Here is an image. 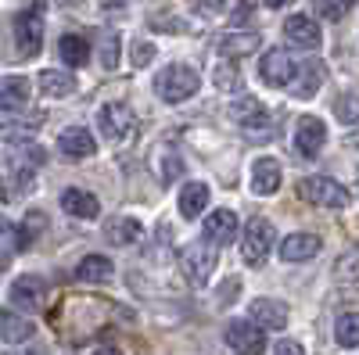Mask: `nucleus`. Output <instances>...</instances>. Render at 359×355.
<instances>
[{
	"mask_svg": "<svg viewBox=\"0 0 359 355\" xmlns=\"http://www.w3.org/2000/svg\"><path fill=\"white\" fill-rule=\"evenodd\" d=\"M201 90V76L198 69L191 65H165L158 76H155V94L165 101V104H180V101H191L194 94Z\"/></svg>",
	"mask_w": 359,
	"mask_h": 355,
	"instance_id": "obj_1",
	"label": "nucleus"
},
{
	"mask_svg": "<svg viewBox=\"0 0 359 355\" xmlns=\"http://www.w3.org/2000/svg\"><path fill=\"white\" fill-rule=\"evenodd\" d=\"M273 244H277V230H273L269 219L255 216V219L245 223V233H241V258H245V265H262L269 258V251H273Z\"/></svg>",
	"mask_w": 359,
	"mask_h": 355,
	"instance_id": "obj_2",
	"label": "nucleus"
},
{
	"mask_svg": "<svg viewBox=\"0 0 359 355\" xmlns=\"http://www.w3.org/2000/svg\"><path fill=\"white\" fill-rule=\"evenodd\" d=\"M176 258H180V273L187 277L191 287H205L208 280H212V273H216V251L198 244V241L184 244Z\"/></svg>",
	"mask_w": 359,
	"mask_h": 355,
	"instance_id": "obj_3",
	"label": "nucleus"
},
{
	"mask_svg": "<svg viewBox=\"0 0 359 355\" xmlns=\"http://www.w3.org/2000/svg\"><path fill=\"white\" fill-rule=\"evenodd\" d=\"M15 47L25 57L40 54L43 47V8L40 4H29L15 15Z\"/></svg>",
	"mask_w": 359,
	"mask_h": 355,
	"instance_id": "obj_4",
	"label": "nucleus"
},
{
	"mask_svg": "<svg viewBox=\"0 0 359 355\" xmlns=\"http://www.w3.org/2000/svg\"><path fill=\"white\" fill-rule=\"evenodd\" d=\"M97 130L111 140V144H126L133 133H137V115L130 104L123 101H108L101 111H97Z\"/></svg>",
	"mask_w": 359,
	"mask_h": 355,
	"instance_id": "obj_5",
	"label": "nucleus"
},
{
	"mask_svg": "<svg viewBox=\"0 0 359 355\" xmlns=\"http://www.w3.org/2000/svg\"><path fill=\"white\" fill-rule=\"evenodd\" d=\"M298 194H302V201L316 204V209H345L348 204V190L331 176H306L298 183Z\"/></svg>",
	"mask_w": 359,
	"mask_h": 355,
	"instance_id": "obj_6",
	"label": "nucleus"
},
{
	"mask_svg": "<svg viewBox=\"0 0 359 355\" xmlns=\"http://www.w3.org/2000/svg\"><path fill=\"white\" fill-rule=\"evenodd\" d=\"M226 344L237 355H262L266 351V330L252 319H230L226 323Z\"/></svg>",
	"mask_w": 359,
	"mask_h": 355,
	"instance_id": "obj_7",
	"label": "nucleus"
},
{
	"mask_svg": "<svg viewBox=\"0 0 359 355\" xmlns=\"http://www.w3.org/2000/svg\"><path fill=\"white\" fill-rule=\"evenodd\" d=\"M11 305L18 312H40L47 305V280L36 273H25L11 284Z\"/></svg>",
	"mask_w": 359,
	"mask_h": 355,
	"instance_id": "obj_8",
	"label": "nucleus"
},
{
	"mask_svg": "<svg viewBox=\"0 0 359 355\" xmlns=\"http://www.w3.org/2000/svg\"><path fill=\"white\" fill-rule=\"evenodd\" d=\"M294 151L302 155V158H316L323 151V144H327V126H323V118L316 115H302L294 123Z\"/></svg>",
	"mask_w": 359,
	"mask_h": 355,
	"instance_id": "obj_9",
	"label": "nucleus"
},
{
	"mask_svg": "<svg viewBox=\"0 0 359 355\" xmlns=\"http://www.w3.org/2000/svg\"><path fill=\"white\" fill-rule=\"evenodd\" d=\"M294 62H291V54L284 50V47H273V50H266L262 57H259V79L266 83V86H291V79H294Z\"/></svg>",
	"mask_w": 359,
	"mask_h": 355,
	"instance_id": "obj_10",
	"label": "nucleus"
},
{
	"mask_svg": "<svg viewBox=\"0 0 359 355\" xmlns=\"http://www.w3.org/2000/svg\"><path fill=\"white\" fill-rule=\"evenodd\" d=\"M284 40L294 43V47L316 50V47L323 43V29H320V22L309 18V15H291V18H284Z\"/></svg>",
	"mask_w": 359,
	"mask_h": 355,
	"instance_id": "obj_11",
	"label": "nucleus"
},
{
	"mask_svg": "<svg viewBox=\"0 0 359 355\" xmlns=\"http://www.w3.org/2000/svg\"><path fill=\"white\" fill-rule=\"evenodd\" d=\"M280 180H284V172H280V162H277V158L262 155V158L252 162V190H255L259 197L277 194V190H280Z\"/></svg>",
	"mask_w": 359,
	"mask_h": 355,
	"instance_id": "obj_12",
	"label": "nucleus"
},
{
	"mask_svg": "<svg viewBox=\"0 0 359 355\" xmlns=\"http://www.w3.org/2000/svg\"><path fill=\"white\" fill-rule=\"evenodd\" d=\"M323 76H327V65L323 62H302L294 69V79H291V94L298 97V101H309L316 90H320V83H323Z\"/></svg>",
	"mask_w": 359,
	"mask_h": 355,
	"instance_id": "obj_13",
	"label": "nucleus"
},
{
	"mask_svg": "<svg viewBox=\"0 0 359 355\" xmlns=\"http://www.w3.org/2000/svg\"><path fill=\"white\" fill-rule=\"evenodd\" d=\"M248 312H252V323H259L262 330H284L287 327V305L277 298H255L248 305Z\"/></svg>",
	"mask_w": 359,
	"mask_h": 355,
	"instance_id": "obj_14",
	"label": "nucleus"
},
{
	"mask_svg": "<svg viewBox=\"0 0 359 355\" xmlns=\"http://www.w3.org/2000/svg\"><path fill=\"white\" fill-rule=\"evenodd\" d=\"M57 151H62L65 158H90L97 151V140L86 126H69L62 137H57Z\"/></svg>",
	"mask_w": 359,
	"mask_h": 355,
	"instance_id": "obj_15",
	"label": "nucleus"
},
{
	"mask_svg": "<svg viewBox=\"0 0 359 355\" xmlns=\"http://www.w3.org/2000/svg\"><path fill=\"white\" fill-rule=\"evenodd\" d=\"M233 237H237V216H233L230 209L208 212V219H205V241H208V244L223 248V244L233 241Z\"/></svg>",
	"mask_w": 359,
	"mask_h": 355,
	"instance_id": "obj_16",
	"label": "nucleus"
},
{
	"mask_svg": "<svg viewBox=\"0 0 359 355\" xmlns=\"http://www.w3.org/2000/svg\"><path fill=\"white\" fill-rule=\"evenodd\" d=\"M230 115L241 123L245 130H252V137L259 133V130H266V123H269V111H266V104L259 101V97H252V94H245L241 101H233V108H230Z\"/></svg>",
	"mask_w": 359,
	"mask_h": 355,
	"instance_id": "obj_17",
	"label": "nucleus"
},
{
	"mask_svg": "<svg viewBox=\"0 0 359 355\" xmlns=\"http://www.w3.org/2000/svg\"><path fill=\"white\" fill-rule=\"evenodd\" d=\"M320 248H323V241L316 233H291L280 241V258L284 262H309V258H316Z\"/></svg>",
	"mask_w": 359,
	"mask_h": 355,
	"instance_id": "obj_18",
	"label": "nucleus"
},
{
	"mask_svg": "<svg viewBox=\"0 0 359 355\" xmlns=\"http://www.w3.org/2000/svg\"><path fill=\"white\" fill-rule=\"evenodd\" d=\"M33 97V86L25 76H4L0 79V111H22Z\"/></svg>",
	"mask_w": 359,
	"mask_h": 355,
	"instance_id": "obj_19",
	"label": "nucleus"
},
{
	"mask_svg": "<svg viewBox=\"0 0 359 355\" xmlns=\"http://www.w3.org/2000/svg\"><path fill=\"white\" fill-rule=\"evenodd\" d=\"M62 209H65L72 219H97V216H101V201L90 194V190H83V187H69V190L62 194Z\"/></svg>",
	"mask_w": 359,
	"mask_h": 355,
	"instance_id": "obj_20",
	"label": "nucleus"
},
{
	"mask_svg": "<svg viewBox=\"0 0 359 355\" xmlns=\"http://www.w3.org/2000/svg\"><path fill=\"white\" fill-rule=\"evenodd\" d=\"M104 237H108L115 248H130V244L144 241V223L133 219V216H115V219L104 226Z\"/></svg>",
	"mask_w": 359,
	"mask_h": 355,
	"instance_id": "obj_21",
	"label": "nucleus"
},
{
	"mask_svg": "<svg viewBox=\"0 0 359 355\" xmlns=\"http://www.w3.org/2000/svg\"><path fill=\"white\" fill-rule=\"evenodd\" d=\"M33 337V323L18 309H0V341L4 344H25Z\"/></svg>",
	"mask_w": 359,
	"mask_h": 355,
	"instance_id": "obj_22",
	"label": "nucleus"
},
{
	"mask_svg": "<svg viewBox=\"0 0 359 355\" xmlns=\"http://www.w3.org/2000/svg\"><path fill=\"white\" fill-rule=\"evenodd\" d=\"M111 273H115V265L104 255H86L76 265V280H83V284H104V280H111Z\"/></svg>",
	"mask_w": 359,
	"mask_h": 355,
	"instance_id": "obj_23",
	"label": "nucleus"
},
{
	"mask_svg": "<svg viewBox=\"0 0 359 355\" xmlns=\"http://www.w3.org/2000/svg\"><path fill=\"white\" fill-rule=\"evenodd\" d=\"M205 209H208V187L205 183H184L180 187V216L198 219Z\"/></svg>",
	"mask_w": 359,
	"mask_h": 355,
	"instance_id": "obj_24",
	"label": "nucleus"
},
{
	"mask_svg": "<svg viewBox=\"0 0 359 355\" xmlns=\"http://www.w3.org/2000/svg\"><path fill=\"white\" fill-rule=\"evenodd\" d=\"M57 54H62V62H65L69 69H79V65L90 62V43H86V36H79V33H65L62 40H57Z\"/></svg>",
	"mask_w": 359,
	"mask_h": 355,
	"instance_id": "obj_25",
	"label": "nucleus"
},
{
	"mask_svg": "<svg viewBox=\"0 0 359 355\" xmlns=\"http://www.w3.org/2000/svg\"><path fill=\"white\" fill-rule=\"evenodd\" d=\"M40 90L47 97H69V94H76V79L62 69H43L40 72Z\"/></svg>",
	"mask_w": 359,
	"mask_h": 355,
	"instance_id": "obj_26",
	"label": "nucleus"
},
{
	"mask_svg": "<svg viewBox=\"0 0 359 355\" xmlns=\"http://www.w3.org/2000/svg\"><path fill=\"white\" fill-rule=\"evenodd\" d=\"M259 33H226L219 36V54L223 57H245L252 50H259Z\"/></svg>",
	"mask_w": 359,
	"mask_h": 355,
	"instance_id": "obj_27",
	"label": "nucleus"
},
{
	"mask_svg": "<svg viewBox=\"0 0 359 355\" xmlns=\"http://www.w3.org/2000/svg\"><path fill=\"white\" fill-rule=\"evenodd\" d=\"M40 123H43V115L18 118V123H4V126H0V137L11 140V144H29V140H33V133L40 130Z\"/></svg>",
	"mask_w": 359,
	"mask_h": 355,
	"instance_id": "obj_28",
	"label": "nucleus"
},
{
	"mask_svg": "<svg viewBox=\"0 0 359 355\" xmlns=\"http://www.w3.org/2000/svg\"><path fill=\"white\" fill-rule=\"evenodd\" d=\"M334 337L341 348H359V312H345L334 323Z\"/></svg>",
	"mask_w": 359,
	"mask_h": 355,
	"instance_id": "obj_29",
	"label": "nucleus"
},
{
	"mask_svg": "<svg viewBox=\"0 0 359 355\" xmlns=\"http://www.w3.org/2000/svg\"><path fill=\"white\" fill-rule=\"evenodd\" d=\"M334 277H338L341 284H355V280H359V248L338 255V262H334Z\"/></svg>",
	"mask_w": 359,
	"mask_h": 355,
	"instance_id": "obj_30",
	"label": "nucleus"
},
{
	"mask_svg": "<svg viewBox=\"0 0 359 355\" xmlns=\"http://www.w3.org/2000/svg\"><path fill=\"white\" fill-rule=\"evenodd\" d=\"M355 8V0H316V15L323 22H341Z\"/></svg>",
	"mask_w": 359,
	"mask_h": 355,
	"instance_id": "obj_31",
	"label": "nucleus"
},
{
	"mask_svg": "<svg viewBox=\"0 0 359 355\" xmlns=\"http://www.w3.org/2000/svg\"><path fill=\"white\" fill-rule=\"evenodd\" d=\"M334 115L341 118V123H359V94L355 90H345L334 101Z\"/></svg>",
	"mask_w": 359,
	"mask_h": 355,
	"instance_id": "obj_32",
	"label": "nucleus"
},
{
	"mask_svg": "<svg viewBox=\"0 0 359 355\" xmlns=\"http://www.w3.org/2000/svg\"><path fill=\"white\" fill-rule=\"evenodd\" d=\"M212 83L219 86V90H241V72H237V65L223 62V65H216Z\"/></svg>",
	"mask_w": 359,
	"mask_h": 355,
	"instance_id": "obj_33",
	"label": "nucleus"
},
{
	"mask_svg": "<svg viewBox=\"0 0 359 355\" xmlns=\"http://www.w3.org/2000/svg\"><path fill=\"white\" fill-rule=\"evenodd\" d=\"M101 65L104 69H115L118 65V36L115 33H104L101 36Z\"/></svg>",
	"mask_w": 359,
	"mask_h": 355,
	"instance_id": "obj_34",
	"label": "nucleus"
},
{
	"mask_svg": "<svg viewBox=\"0 0 359 355\" xmlns=\"http://www.w3.org/2000/svg\"><path fill=\"white\" fill-rule=\"evenodd\" d=\"M133 65L137 69H144L147 62H151V57H155V43H147V40H133Z\"/></svg>",
	"mask_w": 359,
	"mask_h": 355,
	"instance_id": "obj_35",
	"label": "nucleus"
},
{
	"mask_svg": "<svg viewBox=\"0 0 359 355\" xmlns=\"http://www.w3.org/2000/svg\"><path fill=\"white\" fill-rule=\"evenodd\" d=\"M273 355H306V348L298 344V341H280V344L273 348Z\"/></svg>",
	"mask_w": 359,
	"mask_h": 355,
	"instance_id": "obj_36",
	"label": "nucleus"
},
{
	"mask_svg": "<svg viewBox=\"0 0 359 355\" xmlns=\"http://www.w3.org/2000/svg\"><path fill=\"white\" fill-rule=\"evenodd\" d=\"M241 8H233V22H245L248 15H252V0H237Z\"/></svg>",
	"mask_w": 359,
	"mask_h": 355,
	"instance_id": "obj_37",
	"label": "nucleus"
},
{
	"mask_svg": "<svg viewBox=\"0 0 359 355\" xmlns=\"http://www.w3.org/2000/svg\"><path fill=\"white\" fill-rule=\"evenodd\" d=\"M219 4H223V0H201L198 11H201V15H216V11H219Z\"/></svg>",
	"mask_w": 359,
	"mask_h": 355,
	"instance_id": "obj_38",
	"label": "nucleus"
},
{
	"mask_svg": "<svg viewBox=\"0 0 359 355\" xmlns=\"http://www.w3.org/2000/svg\"><path fill=\"white\" fill-rule=\"evenodd\" d=\"M90 355H123V351H118V348H111V344H101V348H94Z\"/></svg>",
	"mask_w": 359,
	"mask_h": 355,
	"instance_id": "obj_39",
	"label": "nucleus"
},
{
	"mask_svg": "<svg viewBox=\"0 0 359 355\" xmlns=\"http://www.w3.org/2000/svg\"><path fill=\"white\" fill-rule=\"evenodd\" d=\"M8 265H11V255H8L4 248H0V273H4V270H8Z\"/></svg>",
	"mask_w": 359,
	"mask_h": 355,
	"instance_id": "obj_40",
	"label": "nucleus"
},
{
	"mask_svg": "<svg viewBox=\"0 0 359 355\" xmlns=\"http://www.w3.org/2000/svg\"><path fill=\"white\" fill-rule=\"evenodd\" d=\"M287 0H266V8H284Z\"/></svg>",
	"mask_w": 359,
	"mask_h": 355,
	"instance_id": "obj_41",
	"label": "nucleus"
},
{
	"mask_svg": "<svg viewBox=\"0 0 359 355\" xmlns=\"http://www.w3.org/2000/svg\"><path fill=\"white\" fill-rule=\"evenodd\" d=\"M25 355H40V351H25Z\"/></svg>",
	"mask_w": 359,
	"mask_h": 355,
	"instance_id": "obj_42",
	"label": "nucleus"
},
{
	"mask_svg": "<svg viewBox=\"0 0 359 355\" xmlns=\"http://www.w3.org/2000/svg\"><path fill=\"white\" fill-rule=\"evenodd\" d=\"M69 4H72V0H69Z\"/></svg>",
	"mask_w": 359,
	"mask_h": 355,
	"instance_id": "obj_43",
	"label": "nucleus"
}]
</instances>
